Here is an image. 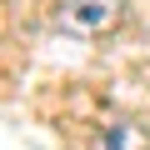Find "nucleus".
Segmentation results:
<instances>
[{
  "mask_svg": "<svg viewBox=\"0 0 150 150\" xmlns=\"http://www.w3.org/2000/svg\"><path fill=\"white\" fill-rule=\"evenodd\" d=\"M95 150H150V135H145V125H135V120H115L110 130H100Z\"/></svg>",
  "mask_w": 150,
  "mask_h": 150,
  "instance_id": "obj_2",
  "label": "nucleus"
},
{
  "mask_svg": "<svg viewBox=\"0 0 150 150\" xmlns=\"http://www.w3.org/2000/svg\"><path fill=\"white\" fill-rule=\"evenodd\" d=\"M120 15H125L120 0H65L55 20L65 35H105L120 25Z\"/></svg>",
  "mask_w": 150,
  "mask_h": 150,
  "instance_id": "obj_1",
  "label": "nucleus"
}]
</instances>
